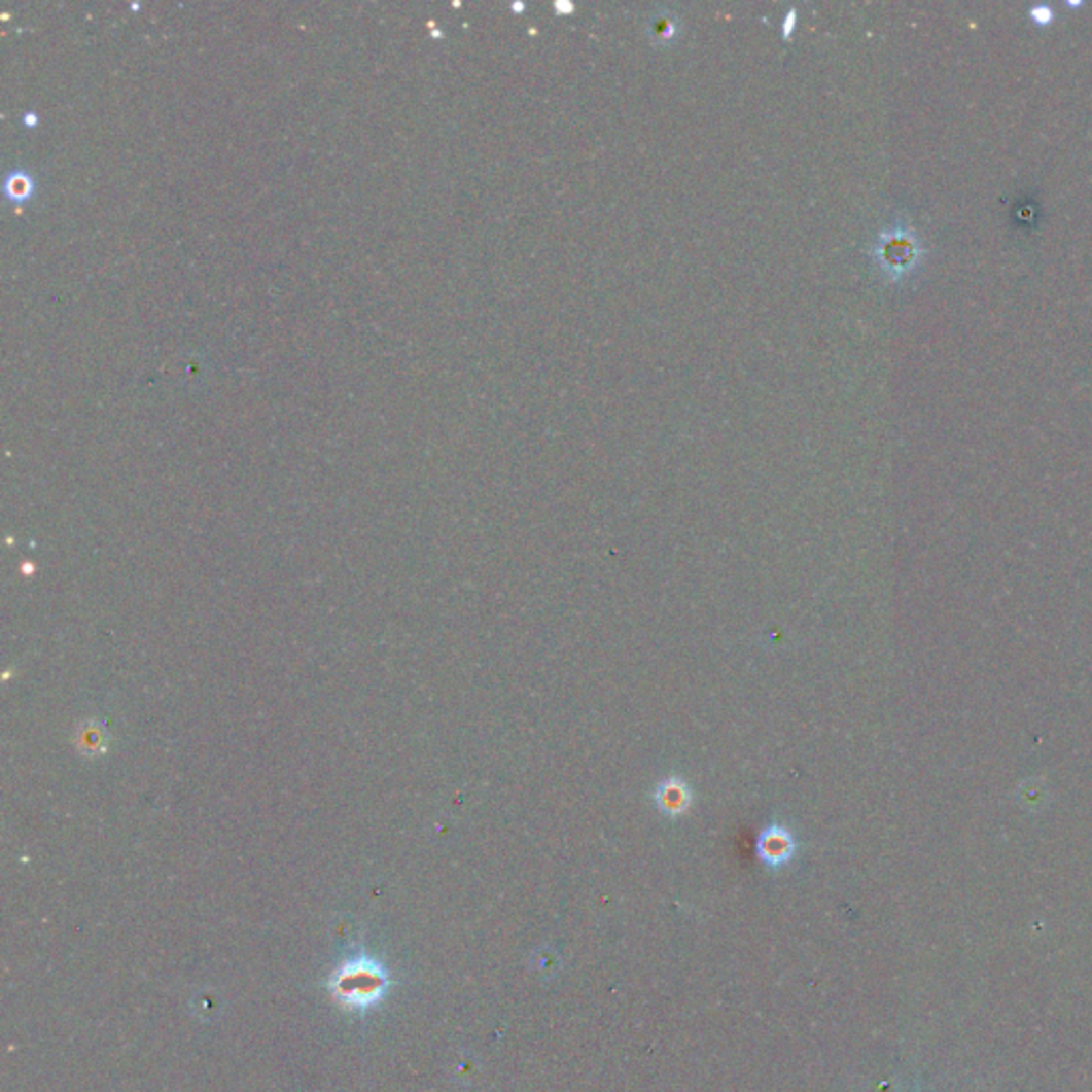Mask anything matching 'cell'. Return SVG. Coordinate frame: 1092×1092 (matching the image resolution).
Returning a JSON list of instances; mask_svg holds the SVG:
<instances>
[{
	"label": "cell",
	"mask_w": 1092,
	"mask_h": 1092,
	"mask_svg": "<svg viewBox=\"0 0 1092 1092\" xmlns=\"http://www.w3.org/2000/svg\"><path fill=\"white\" fill-rule=\"evenodd\" d=\"M694 787L690 781L681 775H668L658 781L654 789V805L656 809L670 819H681L685 817L694 807Z\"/></svg>",
	"instance_id": "277c9868"
},
{
	"label": "cell",
	"mask_w": 1092,
	"mask_h": 1092,
	"mask_svg": "<svg viewBox=\"0 0 1092 1092\" xmlns=\"http://www.w3.org/2000/svg\"><path fill=\"white\" fill-rule=\"evenodd\" d=\"M875 254L885 274L890 278H903L913 268H918L924 248L916 231L909 226H894L881 235Z\"/></svg>",
	"instance_id": "7a4b0ae2"
},
{
	"label": "cell",
	"mask_w": 1092,
	"mask_h": 1092,
	"mask_svg": "<svg viewBox=\"0 0 1092 1092\" xmlns=\"http://www.w3.org/2000/svg\"><path fill=\"white\" fill-rule=\"evenodd\" d=\"M24 186H28L26 177H22V175H13V177H11V182H9V192H11L13 197H22V195L26 192Z\"/></svg>",
	"instance_id": "8992f818"
},
{
	"label": "cell",
	"mask_w": 1092,
	"mask_h": 1092,
	"mask_svg": "<svg viewBox=\"0 0 1092 1092\" xmlns=\"http://www.w3.org/2000/svg\"><path fill=\"white\" fill-rule=\"evenodd\" d=\"M799 853V837L783 823H771L758 837V858L764 867L779 871L787 867Z\"/></svg>",
	"instance_id": "3957f363"
},
{
	"label": "cell",
	"mask_w": 1092,
	"mask_h": 1092,
	"mask_svg": "<svg viewBox=\"0 0 1092 1092\" xmlns=\"http://www.w3.org/2000/svg\"><path fill=\"white\" fill-rule=\"evenodd\" d=\"M1028 15L1037 26H1048V24L1054 22V11L1048 5H1035L1028 11Z\"/></svg>",
	"instance_id": "5b68a950"
},
{
	"label": "cell",
	"mask_w": 1092,
	"mask_h": 1092,
	"mask_svg": "<svg viewBox=\"0 0 1092 1092\" xmlns=\"http://www.w3.org/2000/svg\"><path fill=\"white\" fill-rule=\"evenodd\" d=\"M389 978L387 971L380 966L378 960L367 956L350 958L329 980V990L333 998L346 1010H369L372 1006L387 994Z\"/></svg>",
	"instance_id": "6da1fadb"
}]
</instances>
